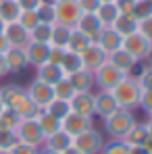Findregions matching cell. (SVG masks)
Wrapping results in <instances>:
<instances>
[{
	"label": "cell",
	"instance_id": "obj_51",
	"mask_svg": "<svg viewBox=\"0 0 152 154\" xmlns=\"http://www.w3.org/2000/svg\"><path fill=\"white\" fill-rule=\"evenodd\" d=\"M6 50H8V42H6L4 33H0V54H4Z\"/></svg>",
	"mask_w": 152,
	"mask_h": 154
},
{
	"label": "cell",
	"instance_id": "obj_45",
	"mask_svg": "<svg viewBox=\"0 0 152 154\" xmlns=\"http://www.w3.org/2000/svg\"><path fill=\"white\" fill-rule=\"evenodd\" d=\"M77 6L81 8V13H96V8L100 6V0H77Z\"/></svg>",
	"mask_w": 152,
	"mask_h": 154
},
{
	"label": "cell",
	"instance_id": "obj_29",
	"mask_svg": "<svg viewBox=\"0 0 152 154\" xmlns=\"http://www.w3.org/2000/svg\"><path fill=\"white\" fill-rule=\"evenodd\" d=\"M60 69H63L65 75H71V73H75V71H79V69H83V65H81V56H79L77 52H71V50L65 48L63 60H60Z\"/></svg>",
	"mask_w": 152,
	"mask_h": 154
},
{
	"label": "cell",
	"instance_id": "obj_48",
	"mask_svg": "<svg viewBox=\"0 0 152 154\" xmlns=\"http://www.w3.org/2000/svg\"><path fill=\"white\" fill-rule=\"evenodd\" d=\"M63 54H65V48H54V46H50V54H48V63H54V65H60V60H63Z\"/></svg>",
	"mask_w": 152,
	"mask_h": 154
},
{
	"label": "cell",
	"instance_id": "obj_56",
	"mask_svg": "<svg viewBox=\"0 0 152 154\" xmlns=\"http://www.w3.org/2000/svg\"><path fill=\"white\" fill-rule=\"evenodd\" d=\"M0 154H11V150H0Z\"/></svg>",
	"mask_w": 152,
	"mask_h": 154
},
{
	"label": "cell",
	"instance_id": "obj_42",
	"mask_svg": "<svg viewBox=\"0 0 152 154\" xmlns=\"http://www.w3.org/2000/svg\"><path fill=\"white\" fill-rule=\"evenodd\" d=\"M138 33H142L146 40L152 42V17H146V19L138 21Z\"/></svg>",
	"mask_w": 152,
	"mask_h": 154
},
{
	"label": "cell",
	"instance_id": "obj_40",
	"mask_svg": "<svg viewBox=\"0 0 152 154\" xmlns=\"http://www.w3.org/2000/svg\"><path fill=\"white\" fill-rule=\"evenodd\" d=\"M100 154H127V146L121 140H110L108 144L102 146Z\"/></svg>",
	"mask_w": 152,
	"mask_h": 154
},
{
	"label": "cell",
	"instance_id": "obj_46",
	"mask_svg": "<svg viewBox=\"0 0 152 154\" xmlns=\"http://www.w3.org/2000/svg\"><path fill=\"white\" fill-rule=\"evenodd\" d=\"M138 81H140L142 88H152V65L146 67V69L138 75Z\"/></svg>",
	"mask_w": 152,
	"mask_h": 154
},
{
	"label": "cell",
	"instance_id": "obj_59",
	"mask_svg": "<svg viewBox=\"0 0 152 154\" xmlns=\"http://www.w3.org/2000/svg\"><path fill=\"white\" fill-rule=\"evenodd\" d=\"M54 2H60V0H54Z\"/></svg>",
	"mask_w": 152,
	"mask_h": 154
},
{
	"label": "cell",
	"instance_id": "obj_16",
	"mask_svg": "<svg viewBox=\"0 0 152 154\" xmlns=\"http://www.w3.org/2000/svg\"><path fill=\"white\" fill-rule=\"evenodd\" d=\"M4 38L8 42V46H19V48H25L29 44V31L25 27H21L17 21L15 23H6L4 25Z\"/></svg>",
	"mask_w": 152,
	"mask_h": 154
},
{
	"label": "cell",
	"instance_id": "obj_5",
	"mask_svg": "<svg viewBox=\"0 0 152 154\" xmlns=\"http://www.w3.org/2000/svg\"><path fill=\"white\" fill-rule=\"evenodd\" d=\"M125 52H129L138 63L140 60H146V58H150L152 56V42L150 40H146L142 33H131V35H127L123 38V46H121Z\"/></svg>",
	"mask_w": 152,
	"mask_h": 154
},
{
	"label": "cell",
	"instance_id": "obj_4",
	"mask_svg": "<svg viewBox=\"0 0 152 154\" xmlns=\"http://www.w3.org/2000/svg\"><path fill=\"white\" fill-rule=\"evenodd\" d=\"M15 133H17L19 142H23V144L36 146V148H42L44 146V133H42V129L38 125L36 117L33 119H21V123L15 129Z\"/></svg>",
	"mask_w": 152,
	"mask_h": 154
},
{
	"label": "cell",
	"instance_id": "obj_35",
	"mask_svg": "<svg viewBox=\"0 0 152 154\" xmlns=\"http://www.w3.org/2000/svg\"><path fill=\"white\" fill-rule=\"evenodd\" d=\"M38 19H40V23H48V25H54L56 23L54 0H44L42 2V6L38 8Z\"/></svg>",
	"mask_w": 152,
	"mask_h": 154
},
{
	"label": "cell",
	"instance_id": "obj_18",
	"mask_svg": "<svg viewBox=\"0 0 152 154\" xmlns=\"http://www.w3.org/2000/svg\"><path fill=\"white\" fill-rule=\"evenodd\" d=\"M108 63H110V65H115L123 75H131V73H133V69H135V65H138V60H135L129 52H125L123 48H119L117 52L108 54Z\"/></svg>",
	"mask_w": 152,
	"mask_h": 154
},
{
	"label": "cell",
	"instance_id": "obj_8",
	"mask_svg": "<svg viewBox=\"0 0 152 154\" xmlns=\"http://www.w3.org/2000/svg\"><path fill=\"white\" fill-rule=\"evenodd\" d=\"M54 11H56V23L75 27L77 19L81 17V8L77 6V0H60L54 2Z\"/></svg>",
	"mask_w": 152,
	"mask_h": 154
},
{
	"label": "cell",
	"instance_id": "obj_3",
	"mask_svg": "<svg viewBox=\"0 0 152 154\" xmlns=\"http://www.w3.org/2000/svg\"><path fill=\"white\" fill-rule=\"evenodd\" d=\"M71 146L77 148L81 154H100L102 146H104V140H102V133L98 129H88L83 133H79L73 137Z\"/></svg>",
	"mask_w": 152,
	"mask_h": 154
},
{
	"label": "cell",
	"instance_id": "obj_44",
	"mask_svg": "<svg viewBox=\"0 0 152 154\" xmlns=\"http://www.w3.org/2000/svg\"><path fill=\"white\" fill-rule=\"evenodd\" d=\"M11 154H40V148H36V146H29V144H23V142H19Z\"/></svg>",
	"mask_w": 152,
	"mask_h": 154
},
{
	"label": "cell",
	"instance_id": "obj_26",
	"mask_svg": "<svg viewBox=\"0 0 152 154\" xmlns=\"http://www.w3.org/2000/svg\"><path fill=\"white\" fill-rule=\"evenodd\" d=\"M71 29L73 27L63 25V23H54L50 31V46L54 48H67V42H69V35H71Z\"/></svg>",
	"mask_w": 152,
	"mask_h": 154
},
{
	"label": "cell",
	"instance_id": "obj_32",
	"mask_svg": "<svg viewBox=\"0 0 152 154\" xmlns=\"http://www.w3.org/2000/svg\"><path fill=\"white\" fill-rule=\"evenodd\" d=\"M52 90H54V98H60V100H67V102H69V100L73 98V94H75V90H73L69 77H63L60 81H56V83L52 85Z\"/></svg>",
	"mask_w": 152,
	"mask_h": 154
},
{
	"label": "cell",
	"instance_id": "obj_11",
	"mask_svg": "<svg viewBox=\"0 0 152 154\" xmlns=\"http://www.w3.org/2000/svg\"><path fill=\"white\" fill-rule=\"evenodd\" d=\"M79 56H81V65H83V69L90 71V73H94L102 63L108 60V54L102 50L100 46H96V44H90V46L81 52Z\"/></svg>",
	"mask_w": 152,
	"mask_h": 154
},
{
	"label": "cell",
	"instance_id": "obj_2",
	"mask_svg": "<svg viewBox=\"0 0 152 154\" xmlns=\"http://www.w3.org/2000/svg\"><path fill=\"white\" fill-rule=\"evenodd\" d=\"M135 115L129 108H117L110 117L104 119V131L110 140H123L125 133L133 127Z\"/></svg>",
	"mask_w": 152,
	"mask_h": 154
},
{
	"label": "cell",
	"instance_id": "obj_14",
	"mask_svg": "<svg viewBox=\"0 0 152 154\" xmlns=\"http://www.w3.org/2000/svg\"><path fill=\"white\" fill-rule=\"evenodd\" d=\"M69 104L73 112L94 119V92H75Z\"/></svg>",
	"mask_w": 152,
	"mask_h": 154
},
{
	"label": "cell",
	"instance_id": "obj_25",
	"mask_svg": "<svg viewBox=\"0 0 152 154\" xmlns=\"http://www.w3.org/2000/svg\"><path fill=\"white\" fill-rule=\"evenodd\" d=\"M36 121H38V125H40V129H42V133H44V140L48 137V135H52L54 131H58L60 129V121L56 119V117H52L48 110H40L38 115H36Z\"/></svg>",
	"mask_w": 152,
	"mask_h": 154
},
{
	"label": "cell",
	"instance_id": "obj_28",
	"mask_svg": "<svg viewBox=\"0 0 152 154\" xmlns=\"http://www.w3.org/2000/svg\"><path fill=\"white\" fill-rule=\"evenodd\" d=\"M90 44H94L85 33H81L79 29H71V35H69V42H67V50H71V52H77V54H81V52L85 50Z\"/></svg>",
	"mask_w": 152,
	"mask_h": 154
},
{
	"label": "cell",
	"instance_id": "obj_47",
	"mask_svg": "<svg viewBox=\"0 0 152 154\" xmlns=\"http://www.w3.org/2000/svg\"><path fill=\"white\" fill-rule=\"evenodd\" d=\"M15 2L19 4L21 11H38L44 0H15Z\"/></svg>",
	"mask_w": 152,
	"mask_h": 154
},
{
	"label": "cell",
	"instance_id": "obj_36",
	"mask_svg": "<svg viewBox=\"0 0 152 154\" xmlns=\"http://www.w3.org/2000/svg\"><path fill=\"white\" fill-rule=\"evenodd\" d=\"M21 123V117L13 110V108H4L0 112V129H8V131H15L17 125Z\"/></svg>",
	"mask_w": 152,
	"mask_h": 154
},
{
	"label": "cell",
	"instance_id": "obj_13",
	"mask_svg": "<svg viewBox=\"0 0 152 154\" xmlns=\"http://www.w3.org/2000/svg\"><path fill=\"white\" fill-rule=\"evenodd\" d=\"M4 60H6L8 73H21L29 67L25 48H19V46H8V50L4 52Z\"/></svg>",
	"mask_w": 152,
	"mask_h": 154
},
{
	"label": "cell",
	"instance_id": "obj_10",
	"mask_svg": "<svg viewBox=\"0 0 152 154\" xmlns=\"http://www.w3.org/2000/svg\"><path fill=\"white\" fill-rule=\"evenodd\" d=\"M117 108H119V104H117V100H115V96H113L110 90H100L98 94H94V117H100L102 121H104Z\"/></svg>",
	"mask_w": 152,
	"mask_h": 154
},
{
	"label": "cell",
	"instance_id": "obj_38",
	"mask_svg": "<svg viewBox=\"0 0 152 154\" xmlns=\"http://www.w3.org/2000/svg\"><path fill=\"white\" fill-rule=\"evenodd\" d=\"M17 23H19L21 27H25L27 31H31L33 27L40 23V19H38V11H21Z\"/></svg>",
	"mask_w": 152,
	"mask_h": 154
},
{
	"label": "cell",
	"instance_id": "obj_33",
	"mask_svg": "<svg viewBox=\"0 0 152 154\" xmlns=\"http://www.w3.org/2000/svg\"><path fill=\"white\" fill-rule=\"evenodd\" d=\"M44 110H48V112H50L52 117H56L58 121H63V119H65V117H67V115L71 112V104L67 102V100L54 98V100H52V102L48 104V106H46Z\"/></svg>",
	"mask_w": 152,
	"mask_h": 154
},
{
	"label": "cell",
	"instance_id": "obj_27",
	"mask_svg": "<svg viewBox=\"0 0 152 154\" xmlns=\"http://www.w3.org/2000/svg\"><path fill=\"white\" fill-rule=\"evenodd\" d=\"M94 15L98 17V21H100L104 27H110L113 23H115V19H117L121 13L117 11V6H115L113 2H100V6L96 8Z\"/></svg>",
	"mask_w": 152,
	"mask_h": 154
},
{
	"label": "cell",
	"instance_id": "obj_37",
	"mask_svg": "<svg viewBox=\"0 0 152 154\" xmlns=\"http://www.w3.org/2000/svg\"><path fill=\"white\" fill-rule=\"evenodd\" d=\"M131 15H133L138 21L146 19V17H152V0H135Z\"/></svg>",
	"mask_w": 152,
	"mask_h": 154
},
{
	"label": "cell",
	"instance_id": "obj_52",
	"mask_svg": "<svg viewBox=\"0 0 152 154\" xmlns=\"http://www.w3.org/2000/svg\"><path fill=\"white\" fill-rule=\"evenodd\" d=\"M60 154H81V152H79L77 148H73V146H69V148H67L65 152H60Z\"/></svg>",
	"mask_w": 152,
	"mask_h": 154
},
{
	"label": "cell",
	"instance_id": "obj_41",
	"mask_svg": "<svg viewBox=\"0 0 152 154\" xmlns=\"http://www.w3.org/2000/svg\"><path fill=\"white\" fill-rule=\"evenodd\" d=\"M138 106H142L146 112L152 110V88H142V94H140V102Z\"/></svg>",
	"mask_w": 152,
	"mask_h": 154
},
{
	"label": "cell",
	"instance_id": "obj_1",
	"mask_svg": "<svg viewBox=\"0 0 152 154\" xmlns=\"http://www.w3.org/2000/svg\"><path fill=\"white\" fill-rule=\"evenodd\" d=\"M110 92H113L115 100H117V104H119V108H129V110H133V108L138 106V102H140L142 85H140L138 77L125 75Z\"/></svg>",
	"mask_w": 152,
	"mask_h": 154
},
{
	"label": "cell",
	"instance_id": "obj_15",
	"mask_svg": "<svg viewBox=\"0 0 152 154\" xmlns=\"http://www.w3.org/2000/svg\"><path fill=\"white\" fill-rule=\"evenodd\" d=\"M102 23L98 21V17L94 15V13H81V17L77 19V23H75V29H79L81 33H85L92 42L98 38V33L102 31Z\"/></svg>",
	"mask_w": 152,
	"mask_h": 154
},
{
	"label": "cell",
	"instance_id": "obj_23",
	"mask_svg": "<svg viewBox=\"0 0 152 154\" xmlns=\"http://www.w3.org/2000/svg\"><path fill=\"white\" fill-rule=\"evenodd\" d=\"M148 140V129H146V123H133V127L125 133V137L121 140L127 148L131 146H144V142Z\"/></svg>",
	"mask_w": 152,
	"mask_h": 154
},
{
	"label": "cell",
	"instance_id": "obj_53",
	"mask_svg": "<svg viewBox=\"0 0 152 154\" xmlns=\"http://www.w3.org/2000/svg\"><path fill=\"white\" fill-rule=\"evenodd\" d=\"M146 129H148V137L152 140V121H148V123H146Z\"/></svg>",
	"mask_w": 152,
	"mask_h": 154
},
{
	"label": "cell",
	"instance_id": "obj_12",
	"mask_svg": "<svg viewBox=\"0 0 152 154\" xmlns=\"http://www.w3.org/2000/svg\"><path fill=\"white\" fill-rule=\"evenodd\" d=\"M96 46H100L106 54H113L123 46V38L113 29V27H102V31L98 33V38L94 40Z\"/></svg>",
	"mask_w": 152,
	"mask_h": 154
},
{
	"label": "cell",
	"instance_id": "obj_55",
	"mask_svg": "<svg viewBox=\"0 0 152 154\" xmlns=\"http://www.w3.org/2000/svg\"><path fill=\"white\" fill-rule=\"evenodd\" d=\"M4 25H6V23H4V21H2V19H0V33H2V31H4Z\"/></svg>",
	"mask_w": 152,
	"mask_h": 154
},
{
	"label": "cell",
	"instance_id": "obj_17",
	"mask_svg": "<svg viewBox=\"0 0 152 154\" xmlns=\"http://www.w3.org/2000/svg\"><path fill=\"white\" fill-rule=\"evenodd\" d=\"M27 63L31 67H40L44 63H48V54H50V44H38V42H29L25 46Z\"/></svg>",
	"mask_w": 152,
	"mask_h": 154
},
{
	"label": "cell",
	"instance_id": "obj_43",
	"mask_svg": "<svg viewBox=\"0 0 152 154\" xmlns=\"http://www.w3.org/2000/svg\"><path fill=\"white\" fill-rule=\"evenodd\" d=\"M113 4L117 6V11H119L121 15H131L135 0H113Z\"/></svg>",
	"mask_w": 152,
	"mask_h": 154
},
{
	"label": "cell",
	"instance_id": "obj_30",
	"mask_svg": "<svg viewBox=\"0 0 152 154\" xmlns=\"http://www.w3.org/2000/svg\"><path fill=\"white\" fill-rule=\"evenodd\" d=\"M19 13H21V8L15 0H2L0 2V19L4 23H15L19 19Z\"/></svg>",
	"mask_w": 152,
	"mask_h": 154
},
{
	"label": "cell",
	"instance_id": "obj_24",
	"mask_svg": "<svg viewBox=\"0 0 152 154\" xmlns=\"http://www.w3.org/2000/svg\"><path fill=\"white\" fill-rule=\"evenodd\" d=\"M110 27H113L121 38H127V35H131V33L138 31V19H135L133 15H119Z\"/></svg>",
	"mask_w": 152,
	"mask_h": 154
},
{
	"label": "cell",
	"instance_id": "obj_49",
	"mask_svg": "<svg viewBox=\"0 0 152 154\" xmlns=\"http://www.w3.org/2000/svg\"><path fill=\"white\" fill-rule=\"evenodd\" d=\"M127 154H152V152L146 150L144 146H131V148H127Z\"/></svg>",
	"mask_w": 152,
	"mask_h": 154
},
{
	"label": "cell",
	"instance_id": "obj_34",
	"mask_svg": "<svg viewBox=\"0 0 152 154\" xmlns=\"http://www.w3.org/2000/svg\"><path fill=\"white\" fill-rule=\"evenodd\" d=\"M50 31H52V25H48V23H38V25L29 31V42L48 44L50 42Z\"/></svg>",
	"mask_w": 152,
	"mask_h": 154
},
{
	"label": "cell",
	"instance_id": "obj_50",
	"mask_svg": "<svg viewBox=\"0 0 152 154\" xmlns=\"http://www.w3.org/2000/svg\"><path fill=\"white\" fill-rule=\"evenodd\" d=\"M8 75V69H6V60H4V54H0V77Z\"/></svg>",
	"mask_w": 152,
	"mask_h": 154
},
{
	"label": "cell",
	"instance_id": "obj_57",
	"mask_svg": "<svg viewBox=\"0 0 152 154\" xmlns=\"http://www.w3.org/2000/svg\"><path fill=\"white\" fill-rule=\"evenodd\" d=\"M148 117H150V121H152V110H150V112H148Z\"/></svg>",
	"mask_w": 152,
	"mask_h": 154
},
{
	"label": "cell",
	"instance_id": "obj_60",
	"mask_svg": "<svg viewBox=\"0 0 152 154\" xmlns=\"http://www.w3.org/2000/svg\"><path fill=\"white\" fill-rule=\"evenodd\" d=\"M0 2H2V0H0Z\"/></svg>",
	"mask_w": 152,
	"mask_h": 154
},
{
	"label": "cell",
	"instance_id": "obj_6",
	"mask_svg": "<svg viewBox=\"0 0 152 154\" xmlns=\"http://www.w3.org/2000/svg\"><path fill=\"white\" fill-rule=\"evenodd\" d=\"M123 77L125 75H123L115 65H110V63L106 60V63H102L100 67L94 71V85H98L100 90H113Z\"/></svg>",
	"mask_w": 152,
	"mask_h": 154
},
{
	"label": "cell",
	"instance_id": "obj_54",
	"mask_svg": "<svg viewBox=\"0 0 152 154\" xmlns=\"http://www.w3.org/2000/svg\"><path fill=\"white\" fill-rule=\"evenodd\" d=\"M40 154H58V152H52V150H46V148H40Z\"/></svg>",
	"mask_w": 152,
	"mask_h": 154
},
{
	"label": "cell",
	"instance_id": "obj_20",
	"mask_svg": "<svg viewBox=\"0 0 152 154\" xmlns=\"http://www.w3.org/2000/svg\"><path fill=\"white\" fill-rule=\"evenodd\" d=\"M71 142H73V137H71L69 133H65L63 129H58V131H54L52 135H48V137L44 140V146H42V148L60 154V152H65V150L71 146Z\"/></svg>",
	"mask_w": 152,
	"mask_h": 154
},
{
	"label": "cell",
	"instance_id": "obj_9",
	"mask_svg": "<svg viewBox=\"0 0 152 154\" xmlns=\"http://www.w3.org/2000/svg\"><path fill=\"white\" fill-rule=\"evenodd\" d=\"M92 127H94V119L92 117L77 115L73 110L60 121V129L65 133H69L71 137H75V135H79V133H83V131H88V129H92Z\"/></svg>",
	"mask_w": 152,
	"mask_h": 154
},
{
	"label": "cell",
	"instance_id": "obj_7",
	"mask_svg": "<svg viewBox=\"0 0 152 154\" xmlns=\"http://www.w3.org/2000/svg\"><path fill=\"white\" fill-rule=\"evenodd\" d=\"M25 92H27V96H29V100L36 104L38 108H46V106L54 100V90H52V85L40 81V79H33V81L29 83V88H25Z\"/></svg>",
	"mask_w": 152,
	"mask_h": 154
},
{
	"label": "cell",
	"instance_id": "obj_22",
	"mask_svg": "<svg viewBox=\"0 0 152 154\" xmlns=\"http://www.w3.org/2000/svg\"><path fill=\"white\" fill-rule=\"evenodd\" d=\"M67 77H69L75 92H92L94 90V73H90L85 69H79V71H75V73H71Z\"/></svg>",
	"mask_w": 152,
	"mask_h": 154
},
{
	"label": "cell",
	"instance_id": "obj_39",
	"mask_svg": "<svg viewBox=\"0 0 152 154\" xmlns=\"http://www.w3.org/2000/svg\"><path fill=\"white\" fill-rule=\"evenodd\" d=\"M17 144H19V137L15 131L0 129V150H13Z\"/></svg>",
	"mask_w": 152,
	"mask_h": 154
},
{
	"label": "cell",
	"instance_id": "obj_31",
	"mask_svg": "<svg viewBox=\"0 0 152 154\" xmlns=\"http://www.w3.org/2000/svg\"><path fill=\"white\" fill-rule=\"evenodd\" d=\"M25 92V88H21V85H15V83H8V85H2L0 88V100H2V104L8 108L11 104L15 102L21 94Z\"/></svg>",
	"mask_w": 152,
	"mask_h": 154
},
{
	"label": "cell",
	"instance_id": "obj_19",
	"mask_svg": "<svg viewBox=\"0 0 152 154\" xmlns=\"http://www.w3.org/2000/svg\"><path fill=\"white\" fill-rule=\"evenodd\" d=\"M63 77H67V75L63 73L60 65H54V63H44V65H40L36 69V79H40V81H44L48 85H54Z\"/></svg>",
	"mask_w": 152,
	"mask_h": 154
},
{
	"label": "cell",
	"instance_id": "obj_58",
	"mask_svg": "<svg viewBox=\"0 0 152 154\" xmlns=\"http://www.w3.org/2000/svg\"><path fill=\"white\" fill-rule=\"evenodd\" d=\"M100 2H113V0H100Z\"/></svg>",
	"mask_w": 152,
	"mask_h": 154
},
{
	"label": "cell",
	"instance_id": "obj_21",
	"mask_svg": "<svg viewBox=\"0 0 152 154\" xmlns=\"http://www.w3.org/2000/svg\"><path fill=\"white\" fill-rule=\"evenodd\" d=\"M8 108H13V110H15V112H17V115H19L21 119H33V117H36V115H38L40 110H42V108H38L36 104L29 100L27 92H23V94H21V96H19V98H17L15 102L11 104Z\"/></svg>",
	"mask_w": 152,
	"mask_h": 154
}]
</instances>
